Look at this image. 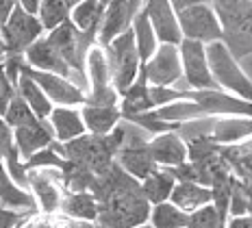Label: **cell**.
Masks as SVG:
<instances>
[{
	"instance_id": "cell-24",
	"label": "cell",
	"mask_w": 252,
	"mask_h": 228,
	"mask_svg": "<svg viewBox=\"0 0 252 228\" xmlns=\"http://www.w3.org/2000/svg\"><path fill=\"white\" fill-rule=\"evenodd\" d=\"M78 111H81V120H83V126H85L87 135L107 137L109 132H113L115 126L122 122L120 107H94V104H83Z\"/></svg>"
},
{
	"instance_id": "cell-15",
	"label": "cell",
	"mask_w": 252,
	"mask_h": 228,
	"mask_svg": "<svg viewBox=\"0 0 252 228\" xmlns=\"http://www.w3.org/2000/svg\"><path fill=\"white\" fill-rule=\"evenodd\" d=\"M187 100L196 102L207 118H252V104L230 96L222 89H202V92H187Z\"/></svg>"
},
{
	"instance_id": "cell-28",
	"label": "cell",
	"mask_w": 252,
	"mask_h": 228,
	"mask_svg": "<svg viewBox=\"0 0 252 228\" xmlns=\"http://www.w3.org/2000/svg\"><path fill=\"white\" fill-rule=\"evenodd\" d=\"M139 185H141V194H144L146 202L150 206H155V204L170 202V195H172V189H174L176 180L172 176L170 169L157 167L155 172H152L146 180H141Z\"/></svg>"
},
{
	"instance_id": "cell-29",
	"label": "cell",
	"mask_w": 252,
	"mask_h": 228,
	"mask_svg": "<svg viewBox=\"0 0 252 228\" xmlns=\"http://www.w3.org/2000/svg\"><path fill=\"white\" fill-rule=\"evenodd\" d=\"M18 98L20 100H24L26 102V107H29L31 111H33V115L37 120L41 122H46L48 120V115H50V111H52V104H50V100L46 98V94L39 89V85L35 83V81H31L29 76H20V81H18Z\"/></svg>"
},
{
	"instance_id": "cell-18",
	"label": "cell",
	"mask_w": 252,
	"mask_h": 228,
	"mask_svg": "<svg viewBox=\"0 0 252 228\" xmlns=\"http://www.w3.org/2000/svg\"><path fill=\"white\" fill-rule=\"evenodd\" d=\"M24 63L31 67V70H37V72H46V74H55V76H61V78H67L74 85H78L74 72L67 67V63L57 55V50L46 41V37L37 39L29 50L22 55ZM81 87V85H78Z\"/></svg>"
},
{
	"instance_id": "cell-25",
	"label": "cell",
	"mask_w": 252,
	"mask_h": 228,
	"mask_svg": "<svg viewBox=\"0 0 252 228\" xmlns=\"http://www.w3.org/2000/svg\"><path fill=\"white\" fill-rule=\"evenodd\" d=\"M98 200L94 198L92 194L87 192H65L63 189V198H61V206H59V213L63 217H70V220L76 222H87V224H96L98 220Z\"/></svg>"
},
{
	"instance_id": "cell-11",
	"label": "cell",
	"mask_w": 252,
	"mask_h": 228,
	"mask_svg": "<svg viewBox=\"0 0 252 228\" xmlns=\"http://www.w3.org/2000/svg\"><path fill=\"white\" fill-rule=\"evenodd\" d=\"M0 33H2L9 57H22L35 41L46 35L39 20H37V15L24 13L18 2H15V9L11 11V15H9L7 24L0 29Z\"/></svg>"
},
{
	"instance_id": "cell-13",
	"label": "cell",
	"mask_w": 252,
	"mask_h": 228,
	"mask_svg": "<svg viewBox=\"0 0 252 228\" xmlns=\"http://www.w3.org/2000/svg\"><path fill=\"white\" fill-rule=\"evenodd\" d=\"M22 74L39 85V89L46 94L52 107H83L85 104V92L67 78L31 70L26 63L22 65Z\"/></svg>"
},
{
	"instance_id": "cell-10",
	"label": "cell",
	"mask_w": 252,
	"mask_h": 228,
	"mask_svg": "<svg viewBox=\"0 0 252 228\" xmlns=\"http://www.w3.org/2000/svg\"><path fill=\"white\" fill-rule=\"evenodd\" d=\"M178 55H181V70H183V87L185 92H202V89H218L213 83L211 72L207 63V46L198 41L183 39L178 44Z\"/></svg>"
},
{
	"instance_id": "cell-44",
	"label": "cell",
	"mask_w": 252,
	"mask_h": 228,
	"mask_svg": "<svg viewBox=\"0 0 252 228\" xmlns=\"http://www.w3.org/2000/svg\"><path fill=\"white\" fill-rule=\"evenodd\" d=\"M92 228H102V226H98V224H94V226H92Z\"/></svg>"
},
{
	"instance_id": "cell-36",
	"label": "cell",
	"mask_w": 252,
	"mask_h": 228,
	"mask_svg": "<svg viewBox=\"0 0 252 228\" xmlns=\"http://www.w3.org/2000/svg\"><path fill=\"white\" fill-rule=\"evenodd\" d=\"M13 155H18L15 144H13V130L7 122L0 118V161L4 163L9 157H13Z\"/></svg>"
},
{
	"instance_id": "cell-21",
	"label": "cell",
	"mask_w": 252,
	"mask_h": 228,
	"mask_svg": "<svg viewBox=\"0 0 252 228\" xmlns=\"http://www.w3.org/2000/svg\"><path fill=\"white\" fill-rule=\"evenodd\" d=\"M48 129L52 132V139L57 144H70L85 135V126L81 120V111L76 107H52L48 120H46Z\"/></svg>"
},
{
	"instance_id": "cell-38",
	"label": "cell",
	"mask_w": 252,
	"mask_h": 228,
	"mask_svg": "<svg viewBox=\"0 0 252 228\" xmlns=\"http://www.w3.org/2000/svg\"><path fill=\"white\" fill-rule=\"evenodd\" d=\"M22 213H18V211H11V209H4V206H0V228H15L22 222Z\"/></svg>"
},
{
	"instance_id": "cell-16",
	"label": "cell",
	"mask_w": 252,
	"mask_h": 228,
	"mask_svg": "<svg viewBox=\"0 0 252 228\" xmlns=\"http://www.w3.org/2000/svg\"><path fill=\"white\" fill-rule=\"evenodd\" d=\"M26 185L31 187L35 204L39 206V213L57 215L63 198V183L52 174V169H31L26 172Z\"/></svg>"
},
{
	"instance_id": "cell-34",
	"label": "cell",
	"mask_w": 252,
	"mask_h": 228,
	"mask_svg": "<svg viewBox=\"0 0 252 228\" xmlns=\"http://www.w3.org/2000/svg\"><path fill=\"white\" fill-rule=\"evenodd\" d=\"M2 120L11 126V130L26 129V126H35V124H39V122H41V120L35 118L33 111L26 107V102H24V100H20L18 96L11 100V104L7 107V111H4Z\"/></svg>"
},
{
	"instance_id": "cell-33",
	"label": "cell",
	"mask_w": 252,
	"mask_h": 228,
	"mask_svg": "<svg viewBox=\"0 0 252 228\" xmlns=\"http://www.w3.org/2000/svg\"><path fill=\"white\" fill-rule=\"evenodd\" d=\"M187 222L189 215L183 213L181 209H176L172 202L150 206L148 224L152 228H187Z\"/></svg>"
},
{
	"instance_id": "cell-22",
	"label": "cell",
	"mask_w": 252,
	"mask_h": 228,
	"mask_svg": "<svg viewBox=\"0 0 252 228\" xmlns=\"http://www.w3.org/2000/svg\"><path fill=\"white\" fill-rule=\"evenodd\" d=\"M104 9H107V2L102 0H81V2H74L70 11V22L76 26L78 33H83L89 41L96 44L98 31H100L102 18H104Z\"/></svg>"
},
{
	"instance_id": "cell-42",
	"label": "cell",
	"mask_w": 252,
	"mask_h": 228,
	"mask_svg": "<svg viewBox=\"0 0 252 228\" xmlns=\"http://www.w3.org/2000/svg\"><path fill=\"white\" fill-rule=\"evenodd\" d=\"M7 46H4V39H2V33H0V65L4 63V59H7Z\"/></svg>"
},
{
	"instance_id": "cell-32",
	"label": "cell",
	"mask_w": 252,
	"mask_h": 228,
	"mask_svg": "<svg viewBox=\"0 0 252 228\" xmlns=\"http://www.w3.org/2000/svg\"><path fill=\"white\" fill-rule=\"evenodd\" d=\"M72 167H74V165H72L67 159H63L59 152H57L55 141H52L48 148H44V150L35 152L33 157L26 159V161L22 163V169H24V172H31V169H57L61 176L70 172Z\"/></svg>"
},
{
	"instance_id": "cell-4",
	"label": "cell",
	"mask_w": 252,
	"mask_h": 228,
	"mask_svg": "<svg viewBox=\"0 0 252 228\" xmlns=\"http://www.w3.org/2000/svg\"><path fill=\"white\" fill-rule=\"evenodd\" d=\"M172 9L176 13L183 39L198 41L202 46L222 41V26H220V20L213 11L211 2H202V0H176V2H172Z\"/></svg>"
},
{
	"instance_id": "cell-37",
	"label": "cell",
	"mask_w": 252,
	"mask_h": 228,
	"mask_svg": "<svg viewBox=\"0 0 252 228\" xmlns=\"http://www.w3.org/2000/svg\"><path fill=\"white\" fill-rule=\"evenodd\" d=\"M15 96H18V89L11 85V81L4 74V67L0 65V118L4 115V111H7V107L11 104V100Z\"/></svg>"
},
{
	"instance_id": "cell-6",
	"label": "cell",
	"mask_w": 252,
	"mask_h": 228,
	"mask_svg": "<svg viewBox=\"0 0 252 228\" xmlns=\"http://www.w3.org/2000/svg\"><path fill=\"white\" fill-rule=\"evenodd\" d=\"M85 104L94 107H120V96L113 89L111 72L104 48L94 44L85 57Z\"/></svg>"
},
{
	"instance_id": "cell-8",
	"label": "cell",
	"mask_w": 252,
	"mask_h": 228,
	"mask_svg": "<svg viewBox=\"0 0 252 228\" xmlns=\"http://www.w3.org/2000/svg\"><path fill=\"white\" fill-rule=\"evenodd\" d=\"M44 37L52 48L57 50V55L67 63V67L74 72L76 81L83 89V83H85V57H87V50L94 46V41H89L83 33H78L76 26L72 24L70 20H67L65 24H61L59 29L46 33ZM83 92H85V89H83Z\"/></svg>"
},
{
	"instance_id": "cell-23",
	"label": "cell",
	"mask_w": 252,
	"mask_h": 228,
	"mask_svg": "<svg viewBox=\"0 0 252 228\" xmlns=\"http://www.w3.org/2000/svg\"><path fill=\"white\" fill-rule=\"evenodd\" d=\"M52 132L48 129L46 122H39L35 126H26V129H15L13 130V144H15V150H18V157L20 161H26L35 155V152L44 150L52 144Z\"/></svg>"
},
{
	"instance_id": "cell-12",
	"label": "cell",
	"mask_w": 252,
	"mask_h": 228,
	"mask_svg": "<svg viewBox=\"0 0 252 228\" xmlns=\"http://www.w3.org/2000/svg\"><path fill=\"white\" fill-rule=\"evenodd\" d=\"M148 87H178L183 78L178 46H159L157 52L141 67Z\"/></svg>"
},
{
	"instance_id": "cell-5",
	"label": "cell",
	"mask_w": 252,
	"mask_h": 228,
	"mask_svg": "<svg viewBox=\"0 0 252 228\" xmlns=\"http://www.w3.org/2000/svg\"><path fill=\"white\" fill-rule=\"evenodd\" d=\"M207 63L218 89L252 104V78L244 72L241 63H237L230 57L228 48L222 41L207 46Z\"/></svg>"
},
{
	"instance_id": "cell-41",
	"label": "cell",
	"mask_w": 252,
	"mask_h": 228,
	"mask_svg": "<svg viewBox=\"0 0 252 228\" xmlns=\"http://www.w3.org/2000/svg\"><path fill=\"white\" fill-rule=\"evenodd\" d=\"M20 9L29 15H37L39 13V0H18Z\"/></svg>"
},
{
	"instance_id": "cell-19",
	"label": "cell",
	"mask_w": 252,
	"mask_h": 228,
	"mask_svg": "<svg viewBox=\"0 0 252 228\" xmlns=\"http://www.w3.org/2000/svg\"><path fill=\"white\" fill-rule=\"evenodd\" d=\"M148 152L157 167L174 169L187 163V144L178 132H163L148 139Z\"/></svg>"
},
{
	"instance_id": "cell-39",
	"label": "cell",
	"mask_w": 252,
	"mask_h": 228,
	"mask_svg": "<svg viewBox=\"0 0 252 228\" xmlns=\"http://www.w3.org/2000/svg\"><path fill=\"white\" fill-rule=\"evenodd\" d=\"M13 9H15V0H0V29L7 24Z\"/></svg>"
},
{
	"instance_id": "cell-43",
	"label": "cell",
	"mask_w": 252,
	"mask_h": 228,
	"mask_svg": "<svg viewBox=\"0 0 252 228\" xmlns=\"http://www.w3.org/2000/svg\"><path fill=\"white\" fill-rule=\"evenodd\" d=\"M137 228H152L150 224H144V226H137Z\"/></svg>"
},
{
	"instance_id": "cell-27",
	"label": "cell",
	"mask_w": 252,
	"mask_h": 228,
	"mask_svg": "<svg viewBox=\"0 0 252 228\" xmlns=\"http://www.w3.org/2000/svg\"><path fill=\"white\" fill-rule=\"evenodd\" d=\"M0 206L4 209H11V211H31L35 206V200L31 192L18 187L13 183V178L9 176L7 165L0 161Z\"/></svg>"
},
{
	"instance_id": "cell-3",
	"label": "cell",
	"mask_w": 252,
	"mask_h": 228,
	"mask_svg": "<svg viewBox=\"0 0 252 228\" xmlns=\"http://www.w3.org/2000/svg\"><path fill=\"white\" fill-rule=\"evenodd\" d=\"M150 204L141 194V185L113 194L100 202L96 224L102 228H137L148 224Z\"/></svg>"
},
{
	"instance_id": "cell-26",
	"label": "cell",
	"mask_w": 252,
	"mask_h": 228,
	"mask_svg": "<svg viewBox=\"0 0 252 228\" xmlns=\"http://www.w3.org/2000/svg\"><path fill=\"white\" fill-rule=\"evenodd\" d=\"M170 202L176 209H181L183 213L191 215L193 211L211 204V189L198 183H176L174 189H172Z\"/></svg>"
},
{
	"instance_id": "cell-2",
	"label": "cell",
	"mask_w": 252,
	"mask_h": 228,
	"mask_svg": "<svg viewBox=\"0 0 252 228\" xmlns=\"http://www.w3.org/2000/svg\"><path fill=\"white\" fill-rule=\"evenodd\" d=\"M211 7L222 26V44L241 63L252 55V0H218Z\"/></svg>"
},
{
	"instance_id": "cell-31",
	"label": "cell",
	"mask_w": 252,
	"mask_h": 228,
	"mask_svg": "<svg viewBox=\"0 0 252 228\" xmlns=\"http://www.w3.org/2000/svg\"><path fill=\"white\" fill-rule=\"evenodd\" d=\"M74 2H65V0H39V13L37 20L44 29V33L59 29L70 20V11Z\"/></svg>"
},
{
	"instance_id": "cell-1",
	"label": "cell",
	"mask_w": 252,
	"mask_h": 228,
	"mask_svg": "<svg viewBox=\"0 0 252 228\" xmlns=\"http://www.w3.org/2000/svg\"><path fill=\"white\" fill-rule=\"evenodd\" d=\"M126 139V124L120 122L113 129V132H109L107 137H96V135H81L78 139L70 141V144H57V152L67 159L72 165L85 169V172L94 174V176H102L109 167L115 163V155L122 148Z\"/></svg>"
},
{
	"instance_id": "cell-7",
	"label": "cell",
	"mask_w": 252,
	"mask_h": 228,
	"mask_svg": "<svg viewBox=\"0 0 252 228\" xmlns=\"http://www.w3.org/2000/svg\"><path fill=\"white\" fill-rule=\"evenodd\" d=\"M104 55H107L113 89L118 92V96H122L126 89L135 83V78L139 76L141 70L133 31H126L124 35L115 37L109 46H104Z\"/></svg>"
},
{
	"instance_id": "cell-17",
	"label": "cell",
	"mask_w": 252,
	"mask_h": 228,
	"mask_svg": "<svg viewBox=\"0 0 252 228\" xmlns=\"http://www.w3.org/2000/svg\"><path fill=\"white\" fill-rule=\"evenodd\" d=\"M144 11L148 15V22L159 46L181 44L183 35L181 29H178V20L174 9H172V2H167V0H148V2H144Z\"/></svg>"
},
{
	"instance_id": "cell-30",
	"label": "cell",
	"mask_w": 252,
	"mask_h": 228,
	"mask_svg": "<svg viewBox=\"0 0 252 228\" xmlns=\"http://www.w3.org/2000/svg\"><path fill=\"white\" fill-rule=\"evenodd\" d=\"M130 31H133V37H135V48H137V55H139V63L144 67L150 57L157 52V48H159V41H157L155 33H152V26L148 22V15H146L144 7L137 13Z\"/></svg>"
},
{
	"instance_id": "cell-20",
	"label": "cell",
	"mask_w": 252,
	"mask_h": 228,
	"mask_svg": "<svg viewBox=\"0 0 252 228\" xmlns=\"http://www.w3.org/2000/svg\"><path fill=\"white\" fill-rule=\"evenodd\" d=\"M207 135L220 148L239 146L244 141L252 139V118H237V115L218 118L211 122V129H209Z\"/></svg>"
},
{
	"instance_id": "cell-14",
	"label": "cell",
	"mask_w": 252,
	"mask_h": 228,
	"mask_svg": "<svg viewBox=\"0 0 252 228\" xmlns=\"http://www.w3.org/2000/svg\"><path fill=\"white\" fill-rule=\"evenodd\" d=\"M141 7H144V2H139V0H113V2H107L96 44L104 48L115 37L124 35L126 31L133 29V22L141 11Z\"/></svg>"
},
{
	"instance_id": "cell-35",
	"label": "cell",
	"mask_w": 252,
	"mask_h": 228,
	"mask_svg": "<svg viewBox=\"0 0 252 228\" xmlns=\"http://www.w3.org/2000/svg\"><path fill=\"white\" fill-rule=\"evenodd\" d=\"M187 228H226V220H222L218 211L211 204H207L189 215Z\"/></svg>"
},
{
	"instance_id": "cell-40",
	"label": "cell",
	"mask_w": 252,
	"mask_h": 228,
	"mask_svg": "<svg viewBox=\"0 0 252 228\" xmlns=\"http://www.w3.org/2000/svg\"><path fill=\"white\" fill-rule=\"evenodd\" d=\"M226 228H252V215H241V217H228Z\"/></svg>"
},
{
	"instance_id": "cell-9",
	"label": "cell",
	"mask_w": 252,
	"mask_h": 228,
	"mask_svg": "<svg viewBox=\"0 0 252 228\" xmlns=\"http://www.w3.org/2000/svg\"><path fill=\"white\" fill-rule=\"evenodd\" d=\"M148 139L150 137L146 132H141L139 129L137 130L126 129V139L122 148L118 150V155H115V165L124 174H128L130 178H135L137 183L146 180L157 169L148 152Z\"/></svg>"
}]
</instances>
